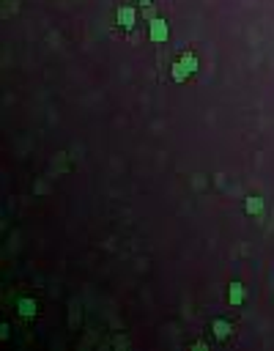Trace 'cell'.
I'll list each match as a JSON object with an SVG mask.
<instances>
[{"instance_id": "277c9868", "label": "cell", "mask_w": 274, "mask_h": 351, "mask_svg": "<svg viewBox=\"0 0 274 351\" xmlns=\"http://www.w3.org/2000/svg\"><path fill=\"white\" fill-rule=\"evenodd\" d=\"M211 329H214V338L217 340H225L228 338V335H230V324H228V321H214V327H211Z\"/></svg>"}, {"instance_id": "3957f363", "label": "cell", "mask_w": 274, "mask_h": 351, "mask_svg": "<svg viewBox=\"0 0 274 351\" xmlns=\"http://www.w3.org/2000/svg\"><path fill=\"white\" fill-rule=\"evenodd\" d=\"M118 22L124 25L126 30H132V25H135V11H132V8H118Z\"/></svg>"}, {"instance_id": "6da1fadb", "label": "cell", "mask_w": 274, "mask_h": 351, "mask_svg": "<svg viewBox=\"0 0 274 351\" xmlns=\"http://www.w3.org/2000/svg\"><path fill=\"white\" fill-rule=\"evenodd\" d=\"M228 299H230L233 307H238V304L244 302V286H241V283H230V294H228Z\"/></svg>"}, {"instance_id": "5b68a950", "label": "cell", "mask_w": 274, "mask_h": 351, "mask_svg": "<svg viewBox=\"0 0 274 351\" xmlns=\"http://www.w3.org/2000/svg\"><path fill=\"white\" fill-rule=\"evenodd\" d=\"M261 198H247V211H250V214H258V211H261Z\"/></svg>"}, {"instance_id": "7a4b0ae2", "label": "cell", "mask_w": 274, "mask_h": 351, "mask_svg": "<svg viewBox=\"0 0 274 351\" xmlns=\"http://www.w3.org/2000/svg\"><path fill=\"white\" fill-rule=\"evenodd\" d=\"M165 36H167L165 22H162V19H154V22H151V39H154V42H162Z\"/></svg>"}, {"instance_id": "52a82bcc", "label": "cell", "mask_w": 274, "mask_h": 351, "mask_svg": "<svg viewBox=\"0 0 274 351\" xmlns=\"http://www.w3.org/2000/svg\"><path fill=\"white\" fill-rule=\"evenodd\" d=\"M137 3H140V6H148V3H151V0H137Z\"/></svg>"}, {"instance_id": "8992f818", "label": "cell", "mask_w": 274, "mask_h": 351, "mask_svg": "<svg viewBox=\"0 0 274 351\" xmlns=\"http://www.w3.org/2000/svg\"><path fill=\"white\" fill-rule=\"evenodd\" d=\"M22 313H25V315L33 313V302H25V304H22Z\"/></svg>"}]
</instances>
